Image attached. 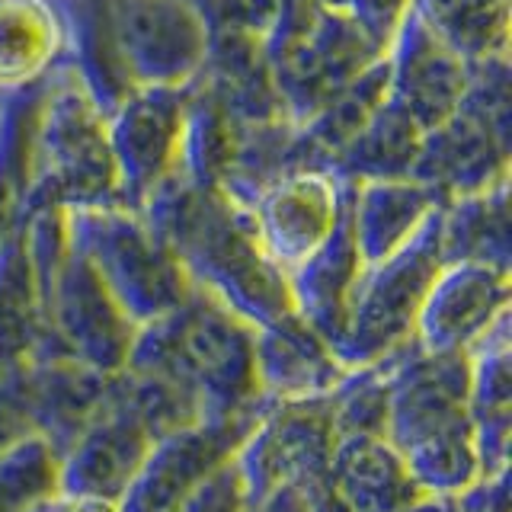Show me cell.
Masks as SVG:
<instances>
[{
  "instance_id": "1",
  "label": "cell",
  "mask_w": 512,
  "mask_h": 512,
  "mask_svg": "<svg viewBox=\"0 0 512 512\" xmlns=\"http://www.w3.org/2000/svg\"><path fill=\"white\" fill-rule=\"evenodd\" d=\"M45 205L64 212L125 205L106 135V116L64 58H58L42 77V100L32 132L29 212Z\"/></svg>"
},
{
  "instance_id": "2",
  "label": "cell",
  "mask_w": 512,
  "mask_h": 512,
  "mask_svg": "<svg viewBox=\"0 0 512 512\" xmlns=\"http://www.w3.org/2000/svg\"><path fill=\"white\" fill-rule=\"evenodd\" d=\"M64 224L71 247L96 269L135 327L167 317L196 292L180 260L138 208H68Z\"/></svg>"
},
{
  "instance_id": "3",
  "label": "cell",
  "mask_w": 512,
  "mask_h": 512,
  "mask_svg": "<svg viewBox=\"0 0 512 512\" xmlns=\"http://www.w3.org/2000/svg\"><path fill=\"white\" fill-rule=\"evenodd\" d=\"M445 266L442 205L394 253L362 266L349 295L346 333L336 343L343 362H368L391 352L413 333L432 279Z\"/></svg>"
},
{
  "instance_id": "4",
  "label": "cell",
  "mask_w": 512,
  "mask_h": 512,
  "mask_svg": "<svg viewBox=\"0 0 512 512\" xmlns=\"http://www.w3.org/2000/svg\"><path fill=\"white\" fill-rule=\"evenodd\" d=\"M106 20L132 87H186L202 74L208 20L196 0H106Z\"/></svg>"
},
{
  "instance_id": "5",
  "label": "cell",
  "mask_w": 512,
  "mask_h": 512,
  "mask_svg": "<svg viewBox=\"0 0 512 512\" xmlns=\"http://www.w3.org/2000/svg\"><path fill=\"white\" fill-rule=\"evenodd\" d=\"M349 192V180L320 167L285 170L256 192L250 202L256 237L285 276L333 234Z\"/></svg>"
},
{
  "instance_id": "6",
  "label": "cell",
  "mask_w": 512,
  "mask_h": 512,
  "mask_svg": "<svg viewBox=\"0 0 512 512\" xmlns=\"http://www.w3.org/2000/svg\"><path fill=\"white\" fill-rule=\"evenodd\" d=\"M186 87H135L106 116L109 148L128 208H141L176 170Z\"/></svg>"
},
{
  "instance_id": "7",
  "label": "cell",
  "mask_w": 512,
  "mask_h": 512,
  "mask_svg": "<svg viewBox=\"0 0 512 512\" xmlns=\"http://www.w3.org/2000/svg\"><path fill=\"white\" fill-rule=\"evenodd\" d=\"M506 298V266L452 260L432 279L413 330L426 352H468L506 314Z\"/></svg>"
},
{
  "instance_id": "8",
  "label": "cell",
  "mask_w": 512,
  "mask_h": 512,
  "mask_svg": "<svg viewBox=\"0 0 512 512\" xmlns=\"http://www.w3.org/2000/svg\"><path fill=\"white\" fill-rule=\"evenodd\" d=\"M391 100L429 132L461 106L471 80V61L448 48L410 7L388 45Z\"/></svg>"
},
{
  "instance_id": "9",
  "label": "cell",
  "mask_w": 512,
  "mask_h": 512,
  "mask_svg": "<svg viewBox=\"0 0 512 512\" xmlns=\"http://www.w3.org/2000/svg\"><path fill=\"white\" fill-rule=\"evenodd\" d=\"M439 205L442 199L436 192L413 176L352 183L349 218L362 266L394 253Z\"/></svg>"
},
{
  "instance_id": "10",
  "label": "cell",
  "mask_w": 512,
  "mask_h": 512,
  "mask_svg": "<svg viewBox=\"0 0 512 512\" xmlns=\"http://www.w3.org/2000/svg\"><path fill=\"white\" fill-rule=\"evenodd\" d=\"M423 135H426L423 128L388 93L384 103L368 116V122L352 135L340 157L333 160V173L349 183L410 176L423 148Z\"/></svg>"
},
{
  "instance_id": "11",
  "label": "cell",
  "mask_w": 512,
  "mask_h": 512,
  "mask_svg": "<svg viewBox=\"0 0 512 512\" xmlns=\"http://www.w3.org/2000/svg\"><path fill=\"white\" fill-rule=\"evenodd\" d=\"M42 100V77L0 90V244L29 218L32 132Z\"/></svg>"
},
{
  "instance_id": "12",
  "label": "cell",
  "mask_w": 512,
  "mask_h": 512,
  "mask_svg": "<svg viewBox=\"0 0 512 512\" xmlns=\"http://www.w3.org/2000/svg\"><path fill=\"white\" fill-rule=\"evenodd\" d=\"M61 58V26L48 0H0V90L45 77Z\"/></svg>"
},
{
  "instance_id": "13",
  "label": "cell",
  "mask_w": 512,
  "mask_h": 512,
  "mask_svg": "<svg viewBox=\"0 0 512 512\" xmlns=\"http://www.w3.org/2000/svg\"><path fill=\"white\" fill-rule=\"evenodd\" d=\"M509 224H506V180L471 196L442 202V253L452 260H484L506 266ZM509 269V266H506Z\"/></svg>"
},
{
  "instance_id": "14",
  "label": "cell",
  "mask_w": 512,
  "mask_h": 512,
  "mask_svg": "<svg viewBox=\"0 0 512 512\" xmlns=\"http://www.w3.org/2000/svg\"><path fill=\"white\" fill-rule=\"evenodd\" d=\"M410 10L464 61L506 55L509 0H410Z\"/></svg>"
}]
</instances>
